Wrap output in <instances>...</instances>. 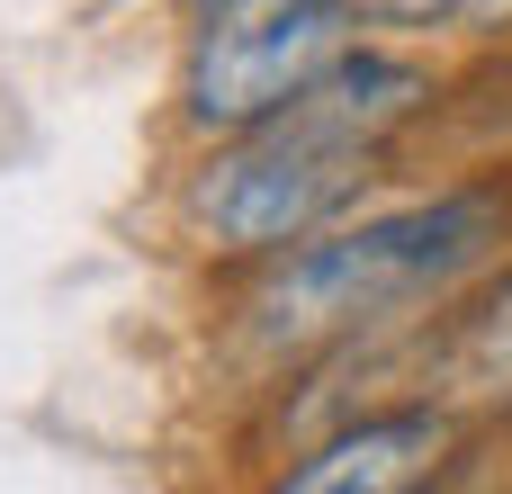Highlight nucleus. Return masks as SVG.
<instances>
[{"instance_id":"1","label":"nucleus","mask_w":512,"mask_h":494,"mask_svg":"<svg viewBox=\"0 0 512 494\" xmlns=\"http://www.w3.org/2000/svg\"><path fill=\"white\" fill-rule=\"evenodd\" d=\"M441 108V63L405 36H360L306 99H288L270 126L252 135H225L198 180H189V225L216 243V252H243V261H270L324 225H342L378 162Z\"/></svg>"},{"instance_id":"2","label":"nucleus","mask_w":512,"mask_h":494,"mask_svg":"<svg viewBox=\"0 0 512 494\" xmlns=\"http://www.w3.org/2000/svg\"><path fill=\"white\" fill-rule=\"evenodd\" d=\"M512 243V180H450L396 207H351L342 225L288 243L243 288V333L279 360L351 351L369 333H405L468 297Z\"/></svg>"},{"instance_id":"3","label":"nucleus","mask_w":512,"mask_h":494,"mask_svg":"<svg viewBox=\"0 0 512 494\" xmlns=\"http://www.w3.org/2000/svg\"><path fill=\"white\" fill-rule=\"evenodd\" d=\"M180 9H189L180 108L216 144L270 126L378 27L369 0H180Z\"/></svg>"},{"instance_id":"4","label":"nucleus","mask_w":512,"mask_h":494,"mask_svg":"<svg viewBox=\"0 0 512 494\" xmlns=\"http://www.w3.org/2000/svg\"><path fill=\"white\" fill-rule=\"evenodd\" d=\"M351 360H369L378 378L396 369L405 396H441L459 414H512V270L495 261L468 297H450L441 315L405 324V333H369L351 342Z\"/></svg>"},{"instance_id":"5","label":"nucleus","mask_w":512,"mask_h":494,"mask_svg":"<svg viewBox=\"0 0 512 494\" xmlns=\"http://www.w3.org/2000/svg\"><path fill=\"white\" fill-rule=\"evenodd\" d=\"M459 441H468V414L441 405V396L360 405L351 423H333L324 441H306L279 468V494H405V486L450 477Z\"/></svg>"},{"instance_id":"6","label":"nucleus","mask_w":512,"mask_h":494,"mask_svg":"<svg viewBox=\"0 0 512 494\" xmlns=\"http://www.w3.org/2000/svg\"><path fill=\"white\" fill-rule=\"evenodd\" d=\"M369 18L405 45H504L512 0H369Z\"/></svg>"}]
</instances>
